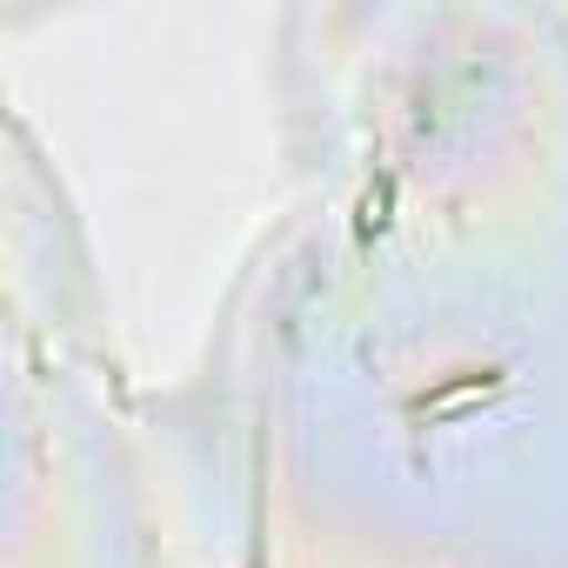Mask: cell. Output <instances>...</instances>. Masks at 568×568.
Instances as JSON below:
<instances>
[{"label": "cell", "instance_id": "6da1fadb", "mask_svg": "<svg viewBox=\"0 0 568 568\" xmlns=\"http://www.w3.org/2000/svg\"><path fill=\"white\" fill-rule=\"evenodd\" d=\"M495 395H501V375H481V382H462V388L422 395L415 415H422V422H455V415H468V408H481V402H495Z\"/></svg>", "mask_w": 568, "mask_h": 568}]
</instances>
